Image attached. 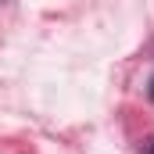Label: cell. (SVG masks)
<instances>
[{"instance_id":"obj_1","label":"cell","mask_w":154,"mask_h":154,"mask_svg":"<svg viewBox=\"0 0 154 154\" xmlns=\"http://www.w3.org/2000/svg\"><path fill=\"white\" fill-rule=\"evenodd\" d=\"M147 93H151V100H154V75H151V82H147Z\"/></svg>"}]
</instances>
